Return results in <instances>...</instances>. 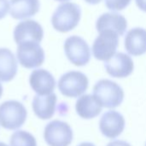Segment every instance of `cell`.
<instances>
[{"mask_svg":"<svg viewBox=\"0 0 146 146\" xmlns=\"http://www.w3.org/2000/svg\"><path fill=\"white\" fill-rule=\"evenodd\" d=\"M93 96L103 108H115L122 103L125 93L123 89L115 82L101 79L93 87Z\"/></svg>","mask_w":146,"mask_h":146,"instance_id":"1","label":"cell"},{"mask_svg":"<svg viewBox=\"0 0 146 146\" xmlns=\"http://www.w3.org/2000/svg\"><path fill=\"white\" fill-rule=\"evenodd\" d=\"M81 16L80 7L74 3L60 4L51 17L53 28L62 33L73 30L79 23Z\"/></svg>","mask_w":146,"mask_h":146,"instance_id":"2","label":"cell"},{"mask_svg":"<svg viewBox=\"0 0 146 146\" xmlns=\"http://www.w3.org/2000/svg\"><path fill=\"white\" fill-rule=\"evenodd\" d=\"M27 116L24 105L17 101H7L0 105V126L7 130L22 126Z\"/></svg>","mask_w":146,"mask_h":146,"instance_id":"3","label":"cell"},{"mask_svg":"<svg viewBox=\"0 0 146 146\" xmlns=\"http://www.w3.org/2000/svg\"><path fill=\"white\" fill-rule=\"evenodd\" d=\"M89 81L84 73L71 71L63 74L58 81V89L66 97H80L87 90Z\"/></svg>","mask_w":146,"mask_h":146,"instance_id":"4","label":"cell"},{"mask_svg":"<svg viewBox=\"0 0 146 146\" xmlns=\"http://www.w3.org/2000/svg\"><path fill=\"white\" fill-rule=\"evenodd\" d=\"M74 138L71 126L64 121L53 120L46 125L44 139L49 146H69Z\"/></svg>","mask_w":146,"mask_h":146,"instance_id":"5","label":"cell"},{"mask_svg":"<svg viewBox=\"0 0 146 146\" xmlns=\"http://www.w3.org/2000/svg\"><path fill=\"white\" fill-rule=\"evenodd\" d=\"M64 52L68 59L76 66L87 65L91 59V49L80 36L72 35L64 42Z\"/></svg>","mask_w":146,"mask_h":146,"instance_id":"6","label":"cell"},{"mask_svg":"<svg viewBox=\"0 0 146 146\" xmlns=\"http://www.w3.org/2000/svg\"><path fill=\"white\" fill-rule=\"evenodd\" d=\"M119 44V35L112 30H104L99 33L92 45V53L100 61H108L115 53Z\"/></svg>","mask_w":146,"mask_h":146,"instance_id":"7","label":"cell"},{"mask_svg":"<svg viewBox=\"0 0 146 146\" xmlns=\"http://www.w3.org/2000/svg\"><path fill=\"white\" fill-rule=\"evenodd\" d=\"M16 56L21 66L27 69L37 68L44 61V51L38 43L23 42L18 45Z\"/></svg>","mask_w":146,"mask_h":146,"instance_id":"8","label":"cell"},{"mask_svg":"<svg viewBox=\"0 0 146 146\" xmlns=\"http://www.w3.org/2000/svg\"><path fill=\"white\" fill-rule=\"evenodd\" d=\"M125 126V118L121 114L115 110H110L104 113L99 121L101 133L110 139L118 138L123 133Z\"/></svg>","mask_w":146,"mask_h":146,"instance_id":"9","label":"cell"},{"mask_svg":"<svg viewBox=\"0 0 146 146\" xmlns=\"http://www.w3.org/2000/svg\"><path fill=\"white\" fill-rule=\"evenodd\" d=\"M43 37L42 26L33 20H27L18 23L14 30V40L17 45L27 41L39 43Z\"/></svg>","mask_w":146,"mask_h":146,"instance_id":"10","label":"cell"},{"mask_svg":"<svg viewBox=\"0 0 146 146\" xmlns=\"http://www.w3.org/2000/svg\"><path fill=\"white\" fill-rule=\"evenodd\" d=\"M106 71L109 75L116 78L129 77L134 69L133 59L126 53L117 52L110 59L104 63Z\"/></svg>","mask_w":146,"mask_h":146,"instance_id":"11","label":"cell"},{"mask_svg":"<svg viewBox=\"0 0 146 146\" xmlns=\"http://www.w3.org/2000/svg\"><path fill=\"white\" fill-rule=\"evenodd\" d=\"M31 88L38 96L52 94L56 88V80L53 75L44 69L34 70L29 77Z\"/></svg>","mask_w":146,"mask_h":146,"instance_id":"12","label":"cell"},{"mask_svg":"<svg viewBox=\"0 0 146 146\" xmlns=\"http://www.w3.org/2000/svg\"><path fill=\"white\" fill-rule=\"evenodd\" d=\"M96 28L99 33L104 30H112L119 36H121L127 28V21L120 13L107 12L98 17L96 22Z\"/></svg>","mask_w":146,"mask_h":146,"instance_id":"13","label":"cell"},{"mask_svg":"<svg viewBox=\"0 0 146 146\" xmlns=\"http://www.w3.org/2000/svg\"><path fill=\"white\" fill-rule=\"evenodd\" d=\"M125 48L133 56H141L146 52V29L134 28L125 37Z\"/></svg>","mask_w":146,"mask_h":146,"instance_id":"14","label":"cell"},{"mask_svg":"<svg viewBox=\"0 0 146 146\" xmlns=\"http://www.w3.org/2000/svg\"><path fill=\"white\" fill-rule=\"evenodd\" d=\"M57 97L52 93L46 96H35L33 100V110L35 115L41 120H49L52 118L56 112Z\"/></svg>","mask_w":146,"mask_h":146,"instance_id":"15","label":"cell"},{"mask_svg":"<svg viewBox=\"0 0 146 146\" xmlns=\"http://www.w3.org/2000/svg\"><path fill=\"white\" fill-rule=\"evenodd\" d=\"M103 107L93 95H83L78 98L75 103L77 114L85 120L96 118L102 112Z\"/></svg>","mask_w":146,"mask_h":146,"instance_id":"16","label":"cell"},{"mask_svg":"<svg viewBox=\"0 0 146 146\" xmlns=\"http://www.w3.org/2000/svg\"><path fill=\"white\" fill-rule=\"evenodd\" d=\"M9 14L15 19L33 16L39 10V0H9Z\"/></svg>","mask_w":146,"mask_h":146,"instance_id":"17","label":"cell"},{"mask_svg":"<svg viewBox=\"0 0 146 146\" xmlns=\"http://www.w3.org/2000/svg\"><path fill=\"white\" fill-rule=\"evenodd\" d=\"M17 73V61L8 48H0V81L10 82Z\"/></svg>","mask_w":146,"mask_h":146,"instance_id":"18","label":"cell"},{"mask_svg":"<svg viewBox=\"0 0 146 146\" xmlns=\"http://www.w3.org/2000/svg\"><path fill=\"white\" fill-rule=\"evenodd\" d=\"M9 145L10 146H37V142L34 136L30 133L19 130L11 135Z\"/></svg>","mask_w":146,"mask_h":146,"instance_id":"19","label":"cell"},{"mask_svg":"<svg viewBox=\"0 0 146 146\" xmlns=\"http://www.w3.org/2000/svg\"><path fill=\"white\" fill-rule=\"evenodd\" d=\"M104 2L109 9L121 10L130 3L131 0H104Z\"/></svg>","mask_w":146,"mask_h":146,"instance_id":"20","label":"cell"},{"mask_svg":"<svg viewBox=\"0 0 146 146\" xmlns=\"http://www.w3.org/2000/svg\"><path fill=\"white\" fill-rule=\"evenodd\" d=\"M9 11V3L8 0H0V19H3Z\"/></svg>","mask_w":146,"mask_h":146,"instance_id":"21","label":"cell"},{"mask_svg":"<svg viewBox=\"0 0 146 146\" xmlns=\"http://www.w3.org/2000/svg\"><path fill=\"white\" fill-rule=\"evenodd\" d=\"M106 146H132L129 143L123 140H115L109 143Z\"/></svg>","mask_w":146,"mask_h":146,"instance_id":"22","label":"cell"},{"mask_svg":"<svg viewBox=\"0 0 146 146\" xmlns=\"http://www.w3.org/2000/svg\"><path fill=\"white\" fill-rule=\"evenodd\" d=\"M135 1L137 6L143 11L146 12V0H135Z\"/></svg>","mask_w":146,"mask_h":146,"instance_id":"23","label":"cell"},{"mask_svg":"<svg viewBox=\"0 0 146 146\" xmlns=\"http://www.w3.org/2000/svg\"><path fill=\"white\" fill-rule=\"evenodd\" d=\"M86 3H90V4H96L101 2V0H85Z\"/></svg>","mask_w":146,"mask_h":146,"instance_id":"24","label":"cell"},{"mask_svg":"<svg viewBox=\"0 0 146 146\" xmlns=\"http://www.w3.org/2000/svg\"><path fill=\"white\" fill-rule=\"evenodd\" d=\"M78 146H96L94 144L90 143V142H83L81 144H80Z\"/></svg>","mask_w":146,"mask_h":146,"instance_id":"25","label":"cell"},{"mask_svg":"<svg viewBox=\"0 0 146 146\" xmlns=\"http://www.w3.org/2000/svg\"><path fill=\"white\" fill-rule=\"evenodd\" d=\"M3 86H2V84L0 83V98H1V96H2V95H3Z\"/></svg>","mask_w":146,"mask_h":146,"instance_id":"26","label":"cell"},{"mask_svg":"<svg viewBox=\"0 0 146 146\" xmlns=\"http://www.w3.org/2000/svg\"><path fill=\"white\" fill-rule=\"evenodd\" d=\"M0 146H8L6 144L3 143V142H0Z\"/></svg>","mask_w":146,"mask_h":146,"instance_id":"27","label":"cell"},{"mask_svg":"<svg viewBox=\"0 0 146 146\" xmlns=\"http://www.w3.org/2000/svg\"><path fill=\"white\" fill-rule=\"evenodd\" d=\"M56 1H59V2H65V1H68V0H56Z\"/></svg>","mask_w":146,"mask_h":146,"instance_id":"28","label":"cell"},{"mask_svg":"<svg viewBox=\"0 0 146 146\" xmlns=\"http://www.w3.org/2000/svg\"><path fill=\"white\" fill-rule=\"evenodd\" d=\"M145 146H146V144H145Z\"/></svg>","mask_w":146,"mask_h":146,"instance_id":"29","label":"cell"}]
</instances>
